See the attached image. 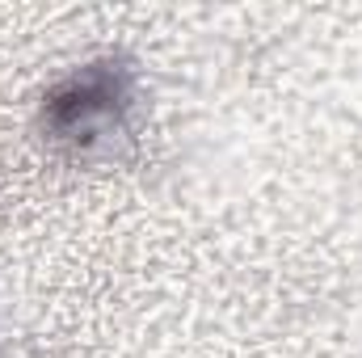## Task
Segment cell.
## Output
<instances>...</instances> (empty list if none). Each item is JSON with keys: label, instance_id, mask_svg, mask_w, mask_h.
Returning a JSON list of instances; mask_svg holds the SVG:
<instances>
[{"label": "cell", "instance_id": "obj_1", "mask_svg": "<svg viewBox=\"0 0 362 358\" xmlns=\"http://www.w3.org/2000/svg\"><path fill=\"white\" fill-rule=\"evenodd\" d=\"M127 114H131V81L114 64H93L76 72L42 105L51 139L72 144L81 152H97L101 144L127 135Z\"/></svg>", "mask_w": 362, "mask_h": 358}]
</instances>
